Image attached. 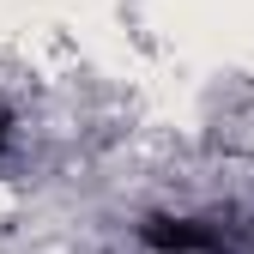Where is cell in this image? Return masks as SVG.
<instances>
[{"label": "cell", "mask_w": 254, "mask_h": 254, "mask_svg": "<svg viewBox=\"0 0 254 254\" xmlns=\"http://www.w3.org/2000/svg\"><path fill=\"white\" fill-rule=\"evenodd\" d=\"M139 242L151 254H230L224 224H212V218H170V212H151L139 224Z\"/></svg>", "instance_id": "6da1fadb"}, {"label": "cell", "mask_w": 254, "mask_h": 254, "mask_svg": "<svg viewBox=\"0 0 254 254\" xmlns=\"http://www.w3.org/2000/svg\"><path fill=\"white\" fill-rule=\"evenodd\" d=\"M6 139H12V115L0 109V151H6Z\"/></svg>", "instance_id": "7a4b0ae2"}]
</instances>
